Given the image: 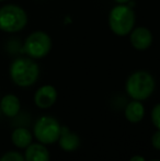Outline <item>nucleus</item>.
I'll return each instance as SVG.
<instances>
[{
	"label": "nucleus",
	"instance_id": "obj_1",
	"mask_svg": "<svg viewBox=\"0 0 160 161\" xmlns=\"http://www.w3.org/2000/svg\"><path fill=\"white\" fill-rule=\"evenodd\" d=\"M156 89L155 77L147 70H136L126 79L125 91L132 100L145 101L152 96Z\"/></svg>",
	"mask_w": 160,
	"mask_h": 161
},
{
	"label": "nucleus",
	"instance_id": "obj_2",
	"mask_svg": "<svg viewBox=\"0 0 160 161\" xmlns=\"http://www.w3.org/2000/svg\"><path fill=\"white\" fill-rule=\"evenodd\" d=\"M9 75L12 82L18 87H32L40 77V66L29 56L15 58L10 65Z\"/></svg>",
	"mask_w": 160,
	"mask_h": 161
},
{
	"label": "nucleus",
	"instance_id": "obj_3",
	"mask_svg": "<svg viewBox=\"0 0 160 161\" xmlns=\"http://www.w3.org/2000/svg\"><path fill=\"white\" fill-rule=\"evenodd\" d=\"M136 23V14L128 4H118L109 13L110 30L118 36H125L132 32Z\"/></svg>",
	"mask_w": 160,
	"mask_h": 161
},
{
	"label": "nucleus",
	"instance_id": "obj_4",
	"mask_svg": "<svg viewBox=\"0 0 160 161\" xmlns=\"http://www.w3.org/2000/svg\"><path fill=\"white\" fill-rule=\"evenodd\" d=\"M28 13L22 7L14 3L4 4L0 8V31L17 33L28 24Z\"/></svg>",
	"mask_w": 160,
	"mask_h": 161
},
{
	"label": "nucleus",
	"instance_id": "obj_5",
	"mask_svg": "<svg viewBox=\"0 0 160 161\" xmlns=\"http://www.w3.org/2000/svg\"><path fill=\"white\" fill-rule=\"evenodd\" d=\"M62 125L51 115H43L36 119L33 127V136L43 145H53L57 142Z\"/></svg>",
	"mask_w": 160,
	"mask_h": 161
},
{
	"label": "nucleus",
	"instance_id": "obj_6",
	"mask_svg": "<svg viewBox=\"0 0 160 161\" xmlns=\"http://www.w3.org/2000/svg\"><path fill=\"white\" fill-rule=\"evenodd\" d=\"M52 38L44 31H34L25 38L23 51L29 57L41 59L49 54L52 49Z\"/></svg>",
	"mask_w": 160,
	"mask_h": 161
},
{
	"label": "nucleus",
	"instance_id": "obj_7",
	"mask_svg": "<svg viewBox=\"0 0 160 161\" xmlns=\"http://www.w3.org/2000/svg\"><path fill=\"white\" fill-rule=\"evenodd\" d=\"M130 45L136 51H146L152 45L154 36L152 31L146 26H137L132 30L130 33Z\"/></svg>",
	"mask_w": 160,
	"mask_h": 161
},
{
	"label": "nucleus",
	"instance_id": "obj_8",
	"mask_svg": "<svg viewBox=\"0 0 160 161\" xmlns=\"http://www.w3.org/2000/svg\"><path fill=\"white\" fill-rule=\"evenodd\" d=\"M58 97V92L54 86L44 85L41 86L34 93V103L39 108L46 110L56 103Z\"/></svg>",
	"mask_w": 160,
	"mask_h": 161
},
{
	"label": "nucleus",
	"instance_id": "obj_9",
	"mask_svg": "<svg viewBox=\"0 0 160 161\" xmlns=\"http://www.w3.org/2000/svg\"><path fill=\"white\" fill-rule=\"evenodd\" d=\"M57 142L62 150L66 151V153H73L80 147L81 140L79 135L71 130L68 126H62Z\"/></svg>",
	"mask_w": 160,
	"mask_h": 161
},
{
	"label": "nucleus",
	"instance_id": "obj_10",
	"mask_svg": "<svg viewBox=\"0 0 160 161\" xmlns=\"http://www.w3.org/2000/svg\"><path fill=\"white\" fill-rule=\"evenodd\" d=\"M145 106L143 102L137 101V100H132L125 106L124 110V116L126 121L132 124L141 123L145 117Z\"/></svg>",
	"mask_w": 160,
	"mask_h": 161
},
{
	"label": "nucleus",
	"instance_id": "obj_11",
	"mask_svg": "<svg viewBox=\"0 0 160 161\" xmlns=\"http://www.w3.org/2000/svg\"><path fill=\"white\" fill-rule=\"evenodd\" d=\"M25 161H49L51 160V153L47 149L46 145L41 142H32L30 146L25 148L24 153Z\"/></svg>",
	"mask_w": 160,
	"mask_h": 161
},
{
	"label": "nucleus",
	"instance_id": "obj_12",
	"mask_svg": "<svg viewBox=\"0 0 160 161\" xmlns=\"http://www.w3.org/2000/svg\"><path fill=\"white\" fill-rule=\"evenodd\" d=\"M0 110L8 117L17 116L19 114L20 110H21L20 99L14 94H6L0 100Z\"/></svg>",
	"mask_w": 160,
	"mask_h": 161
},
{
	"label": "nucleus",
	"instance_id": "obj_13",
	"mask_svg": "<svg viewBox=\"0 0 160 161\" xmlns=\"http://www.w3.org/2000/svg\"><path fill=\"white\" fill-rule=\"evenodd\" d=\"M33 133L25 127H18L11 134V142L17 148L25 149L33 142Z\"/></svg>",
	"mask_w": 160,
	"mask_h": 161
},
{
	"label": "nucleus",
	"instance_id": "obj_14",
	"mask_svg": "<svg viewBox=\"0 0 160 161\" xmlns=\"http://www.w3.org/2000/svg\"><path fill=\"white\" fill-rule=\"evenodd\" d=\"M150 119L156 129L160 130V103H157L150 112Z\"/></svg>",
	"mask_w": 160,
	"mask_h": 161
},
{
	"label": "nucleus",
	"instance_id": "obj_15",
	"mask_svg": "<svg viewBox=\"0 0 160 161\" xmlns=\"http://www.w3.org/2000/svg\"><path fill=\"white\" fill-rule=\"evenodd\" d=\"M0 161H25L24 156L21 155L18 151H8L4 155H2V157L0 158Z\"/></svg>",
	"mask_w": 160,
	"mask_h": 161
},
{
	"label": "nucleus",
	"instance_id": "obj_16",
	"mask_svg": "<svg viewBox=\"0 0 160 161\" xmlns=\"http://www.w3.org/2000/svg\"><path fill=\"white\" fill-rule=\"evenodd\" d=\"M152 146L154 147L156 150L160 151V130L157 129L152 136Z\"/></svg>",
	"mask_w": 160,
	"mask_h": 161
},
{
	"label": "nucleus",
	"instance_id": "obj_17",
	"mask_svg": "<svg viewBox=\"0 0 160 161\" xmlns=\"http://www.w3.org/2000/svg\"><path fill=\"white\" fill-rule=\"evenodd\" d=\"M130 161H147V160H146L145 157H143V156H141V155H135V156H133V157L130 158Z\"/></svg>",
	"mask_w": 160,
	"mask_h": 161
},
{
	"label": "nucleus",
	"instance_id": "obj_18",
	"mask_svg": "<svg viewBox=\"0 0 160 161\" xmlns=\"http://www.w3.org/2000/svg\"><path fill=\"white\" fill-rule=\"evenodd\" d=\"M118 4H126L130 0H114Z\"/></svg>",
	"mask_w": 160,
	"mask_h": 161
},
{
	"label": "nucleus",
	"instance_id": "obj_19",
	"mask_svg": "<svg viewBox=\"0 0 160 161\" xmlns=\"http://www.w3.org/2000/svg\"><path fill=\"white\" fill-rule=\"evenodd\" d=\"M150 161H160L159 159H154V160H150Z\"/></svg>",
	"mask_w": 160,
	"mask_h": 161
},
{
	"label": "nucleus",
	"instance_id": "obj_20",
	"mask_svg": "<svg viewBox=\"0 0 160 161\" xmlns=\"http://www.w3.org/2000/svg\"><path fill=\"white\" fill-rule=\"evenodd\" d=\"M2 1H6V0H0V2H2Z\"/></svg>",
	"mask_w": 160,
	"mask_h": 161
}]
</instances>
